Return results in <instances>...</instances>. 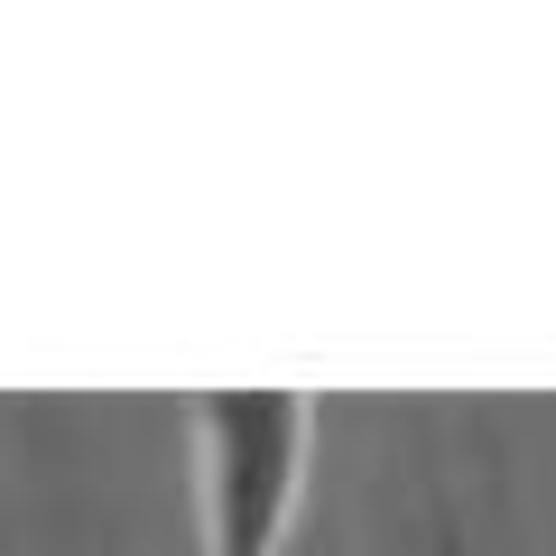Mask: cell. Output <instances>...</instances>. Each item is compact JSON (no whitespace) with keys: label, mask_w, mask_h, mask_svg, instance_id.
<instances>
[{"label":"cell","mask_w":556,"mask_h":556,"mask_svg":"<svg viewBox=\"0 0 556 556\" xmlns=\"http://www.w3.org/2000/svg\"><path fill=\"white\" fill-rule=\"evenodd\" d=\"M195 510L204 556H288L316 464V399L306 390H223L195 399Z\"/></svg>","instance_id":"6da1fadb"}]
</instances>
